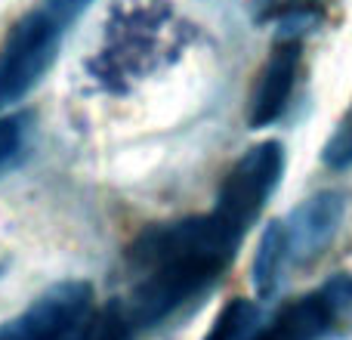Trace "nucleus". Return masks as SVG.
<instances>
[{
    "mask_svg": "<svg viewBox=\"0 0 352 340\" xmlns=\"http://www.w3.org/2000/svg\"><path fill=\"white\" fill-rule=\"evenodd\" d=\"M272 325L287 340H322L337 328L334 316H331L328 304L322 300L318 291L309 294V297H300V300H294V304H287Z\"/></svg>",
    "mask_w": 352,
    "mask_h": 340,
    "instance_id": "nucleus-7",
    "label": "nucleus"
},
{
    "mask_svg": "<svg viewBox=\"0 0 352 340\" xmlns=\"http://www.w3.org/2000/svg\"><path fill=\"white\" fill-rule=\"evenodd\" d=\"M90 312L93 288L78 279L59 281L25 312L0 325V340H74Z\"/></svg>",
    "mask_w": 352,
    "mask_h": 340,
    "instance_id": "nucleus-4",
    "label": "nucleus"
},
{
    "mask_svg": "<svg viewBox=\"0 0 352 340\" xmlns=\"http://www.w3.org/2000/svg\"><path fill=\"white\" fill-rule=\"evenodd\" d=\"M343 220V198L337 192L312 195L285 220V238L291 263H303L322 254V248L334 238Z\"/></svg>",
    "mask_w": 352,
    "mask_h": 340,
    "instance_id": "nucleus-5",
    "label": "nucleus"
},
{
    "mask_svg": "<svg viewBox=\"0 0 352 340\" xmlns=\"http://www.w3.org/2000/svg\"><path fill=\"white\" fill-rule=\"evenodd\" d=\"M287 263H291V254H287L285 223H269L260 238V251H256V260H254V285L260 297H269L278 288L281 273H285Z\"/></svg>",
    "mask_w": 352,
    "mask_h": 340,
    "instance_id": "nucleus-8",
    "label": "nucleus"
},
{
    "mask_svg": "<svg viewBox=\"0 0 352 340\" xmlns=\"http://www.w3.org/2000/svg\"><path fill=\"white\" fill-rule=\"evenodd\" d=\"M133 331L136 322L130 310L124 306V300H115V304H105L102 310L90 312L74 340H133Z\"/></svg>",
    "mask_w": 352,
    "mask_h": 340,
    "instance_id": "nucleus-9",
    "label": "nucleus"
},
{
    "mask_svg": "<svg viewBox=\"0 0 352 340\" xmlns=\"http://www.w3.org/2000/svg\"><path fill=\"white\" fill-rule=\"evenodd\" d=\"M297 68H300V43L297 41L278 43L272 50V56H269V62L263 65L254 93H250V109H248L250 127H266L285 111L287 99L294 93Z\"/></svg>",
    "mask_w": 352,
    "mask_h": 340,
    "instance_id": "nucleus-6",
    "label": "nucleus"
},
{
    "mask_svg": "<svg viewBox=\"0 0 352 340\" xmlns=\"http://www.w3.org/2000/svg\"><path fill=\"white\" fill-rule=\"evenodd\" d=\"M318 294H322V300L328 304L337 325L352 322V275H346V273L334 275L331 281H324V285L318 288Z\"/></svg>",
    "mask_w": 352,
    "mask_h": 340,
    "instance_id": "nucleus-11",
    "label": "nucleus"
},
{
    "mask_svg": "<svg viewBox=\"0 0 352 340\" xmlns=\"http://www.w3.org/2000/svg\"><path fill=\"white\" fill-rule=\"evenodd\" d=\"M256 334V306L250 300H232L217 316L210 334L204 340H254Z\"/></svg>",
    "mask_w": 352,
    "mask_h": 340,
    "instance_id": "nucleus-10",
    "label": "nucleus"
},
{
    "mask_svg": "<svg viewBox=\"0 0 352 340\" xmlns=\"http://www.w3.org/2000/svg\"><path fill=\"white\" fill-rule=\"evenodd\" d=\"M281 170H285V149L278 142H260V146L248 149L223 180L213 213L244 235L248 226L256 220V213L263 211V204L269 201V195L275 192Z\"/></svg>",
    "mask_w": 352,
    "mask_h": 340,
    "instance_id": "nucleus-3",
    "label": "nucleus"
},
{
    "mask_svg": "<svg viewBox=\"0 0 352 340\" xmlns=\"http://www.w3.org/2000/svg\"><path fill=\"white\" fill-rule=\"evenodd\" d=\"M87 3H90V0H47V10L53 12V16L59 19L62 25H65L68 19H74V16H78V12L84 10Z\"/></svg>",
    "mask_w": 352,
    "mask_h": 340,
    "instance_id": "nucleus-14",
    "label": "nucleus"
},
{
    "mask_svg": "<svg viewBox=\"0 0 352 340\" xmlns=\"http://www.w3.org/2000/svg\"><path fill=\"white\" fill-rule=\"evenodd\" d=\"M22 142V118H0V164L19 152Z\"/></svg>",
    "mask_w": 352,
    "mask_h": 340,
    "instance_id": "nucleus-13",
    "label": "nucleus"
},
{
    "mask_svg": "<svg viewBox=\"0 0 352 340\" xmlns=\"http://www.w3.org/2000/svg\"><path fill=\"white\" fill-rule=\"evenodd\" d=\"M62 22L43 10L25 16L12 28L3 53H0V109L25 99L37 87V81L50 72L59 53Z\"/></svg>",
    "mask_w": 352,
    "mask_h": 340,
    "instance_id": "nucleus-2",
    "label": "nucleus"
},
{
    "mask_svg": "<svg viewBox=\"0 0 352 340\" xmlns=\"http://www.w3.org/2000/svg\"><path fill=\"white\" fill-rule=\"evenodd\" d=\"M324 161H328V164H334V167L352 164V105H349L346 115H343L337 134L331 136L328 146H324Z\"/></svg>",
    "mask_w": 352,
    "mask_h": 340,
    "instance_id": "nucleus-12",
    "label": "nucleus"
},
{
    "mask_svg": "<svg viewBox=\"0 0 352 340\" xmlns=\"http://www.w3.org/2000/svg\"><path fill=\"white\" fill-rule=\"evenodd\" d=\"M254 340H287V337L281 334V331L275 328V325H269V328L263 331V334H254Z\"/></svg>",
    "mask_w": 352,
    "mask_h": 340,
    "instance_id": "nucleus-15",
    "label": "nucleus"
},
{
    "mask_svg": "<svg viewBox=\"0 0 352 340\" xmlns=\"http://www.w3.org/2000/svg\"><path fill=\"white\" fill-rule=\"evenodd\" d=\"M238 242L241 232L217 213L142 229L127 251L140 281L124 300L136 328L164 322L182 304L207 291L235 257Z\"/></svg>",
    "mask_w": 352,
    "mask_h": 340,
    "instance_id": "nucleus-1",
    "label": "nucleus"
}]
</instances>
